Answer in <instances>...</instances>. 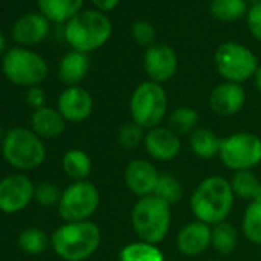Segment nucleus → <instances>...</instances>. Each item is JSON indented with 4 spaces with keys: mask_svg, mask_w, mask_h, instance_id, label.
I'll return each instance as SVG.
<instances>
[{
    "mask_svg": "<svg viewBox=\"0 0 261 261\" xmlns=\"http://www.w3.org/2000/svg\"><path fill=\"white\" fill-rule=\"evenodd\" d=\"M215 66L218 74L226 79V82L241 85L255 75L258 69V60L246 46L227 42L218 46L215 53Z\"/></svg>",
    "mask_w": 261,
    "mask_h": 261,
    "instance_id": "9d476101",
    "label": "nucleus"
},
{
    "mask_svg": "<svg viewBox=\"0 0 261 261\" xmlns=\"http://www.w3.org/2000/svg\"><path fill=\"white\" fill-rule=\"evenodd\" d=\"M211 261H217V259H211Z\"/></svg>",
    "mask_w": 261,
    "mask_h": 261,
    "instance_id": "79ce46f5",
    "label": "nucleus"
},
{
    "mask_svg": "<svg viewBox=\"0 0 261 261\" xmlns=\"http://www.w3.org/2000/svg\"><path fill=\"white\" fill-rule=\"evenodd\" d=\"M36 185L25 174H13L0 180V211L17 214L34 200Z\"/></svg>",
    "mask_w": 261,
    "mask_h": 261,
    "instance_id": "9b49d317",
    "label": "nucleus"
},
{
    "mask_svg": "<svg viewBox=\"0 0 261 261\" xmlns=\"http://www.w3.org/2000/svg\"><path fill=\"white\" fill-rule=\"evenodd\" d=\"M101 243L100 227L91 221L63 223L51 233V247L65 261H85L91 258Z\"/></svg>",
    "mask_w": 261,
    "mask_h": 261,
    "instance_id": "f03ea898",
    "label": "nucleus"
},
{
    "mask_svg": "<svg viewBox=\"0 0 261 261\" xmlns=\"http://www.w3.org/2000/svg\"><path fill=\"white\" fill-rule=\"evenodd\" d=\"M177 250L185 256H198L212 246V226L192 220L186 223L175 237Z\"/></svg>",
    "mask_w": 261,
    "mask_h": 261,
    "instance_id": "2eb2a0df",
    "label": "nucleus"
},
{
    "mask_svg": "<svg viewBox=\"0 0 261 261\" xmlns=\"http://www.w3.org/2000/svg\"><path fill=\"white\" fill-rule=\"evenodd\" d=\"M100 200V191L92 181H72L62 192L57 211L65 223L86 221L97 212Z\"/></svg>",
    "mask_w": 261,
    "mask_h": 261,
    "instance_id": "1a4fd4ad",
    "label": "nucleus"
},
{
    "mask_svg": "<svg viewBox=\"0 0 261 261\" xmlns=\"http://www.w3.org/2000/svg\"><path fill=\"white\" fill-rule=\"evenodd\" d=\"M62 169L74 181L88 180V177L92 171V160L86 151H83L80 148H72L63 154Z\"/></svg>",
    "mask_w": 261,
    "mask_h": 261,
    "instance_id": "4be33fe9",
    "label": "nucleus"
},
{
    "mask_svg": "<svg viewBox=\"0 0 261 261\" xmlns=\"http://www.w3.org/2000/svg\"><path fill=\"white\" fill-rule=\"evenodd\" d=\"M49 33V22L43 14H25L13 27V39L22 46L42 43Z\"/></svg>",
    "mask_w": 261,
    "mask_h": 261,
    "instance_id": "a211bd4d",
    "label": "nucleus"
},
{
    "mask_svg": "<svg viewBox=\"0 0 261 261\" xmlns=\"http://www.w3.org/2000/svg\"><path fill=\"white\" fill-rule=\"evenodd\" d=\"M112 33L109 19L100 11H83L68 20L65 39L79 53H91L103 46Z\"/></svg>",
    "mask_w": 261,
    "mask_h": 261,
    "instance_id": "39448f33",
    "label": "nucleus"
},
{
    "mask_svg": "<svg viewBox=\"0 0 261 261\" xmlns=\"http://www.w3.org/2000/svg\"><path fill=\"white\" fill-rule=\"evenodd\" d=\"M235 194L230 181L221 175H211L203 178L189 197V209L195 220L215 226L227 221L233 204Z\"/></svg>",
    "mask_w": 261,
    "mask_h": 261,
    "instance_id": "f257e3e1",
    "label": "nucleus"
},
{
    "mask_svg": "<svg viewBox=\"0 0 261 261\" xmlns=\"http://www.w3.org/2000/svg\"><path fill=\"white\" fill-rule=\"evenodd\" d=\"M85 0H37L40 13L53 22H66L79 14Z\"/></svg>",
    "mask_w": 261,
    "mask_h": 261,
    "instance_id": "b1692460",
    "label": "nucleus"
},
{
    "mask_svg": "<svg viewBox=\"0 0 261 261\" xmlns=\"http://www.w3.org/2000/svg\"><path fill=\"white\" fill-rule=\"evenodd\" d=\"M145 134H146V129H143L133 120H129L118 127L117 143L124 151H134L140 145H143Z\"/></svg>",
    "mask_w": 261,
    "mask_h": 261,
    "instance_id": "7c9ffc66",
    "label": "nucleus"
},
{
    "mask_svg": "<svg viewBox=\"0 0 261 261\" xmlns=\"http://www.w3.org/2000/svg\"><path fill=\"white\" fill-rule=\"evenodd\" d=\"M92 95L82 86H68L57 100V109L69 123H82L92 114Z\"/></svg>",
    "mask_w": 261,
    "mask_h": 261,
    "instance_id": "dca6fc26",
    "label": "nucleus"
},
{
    "mask_svg": "<svg viewBox=\"0 0 261 261\" xmlns=\"http://www.w3.org/2000/svg\"><path fill=\"white\" fill-rule=\"evenodd\" d=\"M218 159L232 172L253 171L261 163V139L246 130L232 133L221 139Z\"/></svg>",
    "mask_w": 261,
    "mask_h": 261,
    "instance_id": "0eeeda50",
    "label": "nucleus"
},
{
    "mask_svg": "<svg viewBox=\"0 0 261 261\" xmlns=\"http://www.w3.org/2000/svg\"><path fill=\"white\" fill-rule=\"evenodd\" d=\"M247 25L252 36L261 42V4H256L250 8L247 14Z\"/></svg>",
    "mask_w": 261,
    "mask_h": 261,
    "instance_id": "f704fd0d",
    "label": "nucleus"
},
{
    "mask_svg": "<svg viewBox=\"0 0 261 261\" xmlns=\"http://www.w3.org/2000/svg\"><path fill=\"white\" fill-rule=\"evenodd\" d=\"M130 34H133V39L145 48H151L152 45H155V30L151 23H148L146 20H137L133 25V30H130Z\"/></svg>",
    "mask_w": 261,
    "mask_h": 261,
    "instance_id": "72a5a7b5",
    "label": "nucleus"
},
{
    "mask_svg": "<svg viewBox=\"0 0 261 261\" xmlns=\"http://www.w3.org/2000/svg\"><path fill=\"white\" fill-rule=\"evenodd\" d=\"M5 49H7V39H5L4 33L0 31V54H2Z\"/></svg>",
    "mask_w": 261,
    "mask_h": 261,
    "instance_id": "58836bf2",
    "label": "nucleus"
},
{
    "mask_svg": "<svg viewBox=\"0 0 261 261\" xmlns=\"http://www.w3.org/2000/svg\"><path fill=\"white\" fill-rule=\"evenodd\" d=\"M4 137H5V133H4V129H2V126H0V143L4 142Z\"/></svg>",
    "mask_w": 261,
    "mask_h": 261,
    "instance_id": "ea45409f",
    "label": "nucleus"
},
{
    "mask_svg": "<svg viewBox=\"0 0 261 261\" xmlns=\"http://www.w3.org/2000/svg\"><path fill=\"white\" fill-rule=\"evenodd\" d=\"M130 120L143 129L160 126L168 114V94L160 83L143 82L129 98Z\"/></svg>",
    "mask_w": 261,
    "mask_h": 261,
    "instance_id": "423d86ee",
    "label": "nucleus"
},
{
    "mask_svg": "<svg viewBox=\"0 0 261 261\" xmlns=\"http://www.w3.org/2000/svg\"><path fill=\"white\" fill-rule=\"evenodd\" d=\"M157 197H160L162 200H165L166 203H169L171 206L178 204L183 197H185V188L181 185V181L169 172H163L160 174V180L157 185V189L154 192Z\"/></svg>",
    "mask_w": 261,
    "mask_h": 261,
    "instance_id": "c756f323",
    "label": "nucleus"
},
{
    "mask_svg": "<svg viewBox=\"0 0 261 261\" xmlns=\"http://www.w3.org/2000/svg\"><path fill=\"white\" fill-rule=\"evenodd\" d=\"M246 103V91L240 83L223 82L209 95V106L218 117H233Z\"/></svg>",
    "mask_w": 261,
    "mask_h": 261,
    "instance_id": "f3484780",
    "label": "nucleus"
},
{
    "mask_svg": "<svg viewBox=\"0 0 261 261\" xmlns=\"http://www.w3.org/2000/svg\"><path fill=\"white\" fill-rule=\"evenodd\" d=\"M253 83H255V88L261 92V66H258V69L253 75Z\"/></svg>",
    "mask_w": 261,
    "mask_h": 261,
    "instance_id": "4c0bfd02",
    "label": "nucleus"
},
{
    "mask_svg": "<svg viewBox=\"0 0 261 261\" xmlns=\"http://www.w3.org/2000/svg\"><path fill=\"white\" fill-rule=\"evenodd\" d=\"M188 145L191 152L203 160L218 157L221 139L207 127H197L191 136H188Z\"/></svg>",
    "mask_w": 261,
    "mask_h": 261,
    "instance_id": "412c9836",
    "label": "nucleus"
},
{
    "mask_svg": "<svg viewBox=\"0 0 261 261\" xmlns=\"http://www.w3.org/2000/svg\"><path fill=\"white\" fill-rule=\"evenodd\" d=\"M200 114L191 106H178L168 117V126L180 137L191 136L198 127Z\"/></svg>",
    "mask_w": 261,
    "mask_h": 261,
    "instance_id": "bb28decb",
    "label": "nucleus"
},
{
    "mask_svg": "<svg viewBox=\"0 0 261 261\" xmlns=\"http://www.w3.org/2000/svg\"><path fill=\"white\" fill-rule=\"evenodd\" d=\"M177 56L168 45L159 43L146 49L143 57V68L151 82L163 83L171 80L177 72Z\"/></svg>",
    "mask_w": 261,
    "mask_h": 261,
    "instance_id": "4468645a",
    "label": "nucleus"
},
{
    "mask_svg": "<svg viewBox=\"0 0 261 261\" xmlns=\"http://www.w3.org/2000/svg\"><path fill=\"white\" fill-rule=\"evenodd\" d=\"M237 243L238 232L229 221H223L212 226V247L215 252L227 256L235 252Z\"/></svg>",
    "mask_w": 261,
    "mask_h": 261,
    "instance_id": "cd10ccee",
    "label": "nucleus"
},
{
    "mask_svg": "<svg viewBox=\"0 0 261 261\" xmlns=\"http://www.w3.org/2000/svg\"><path fill=\"white\" fill-rule=\"evenodd\" d=\"M160 171L149 159H133L124 168V185L137 198L152 195L160 180Z\"/></svg>",
    "mask_w": 261,
    "mask_h": 261,
    "instance_id": "ddd939ff",
    "label": "nucleus"
},
{
    "mask_svg": "<svg viewBox=\"0 0 261 261\" xmlns=\"http://www.w3.org/2000/svg\"><path fill=\"white\" fill-rule=\"evenodd\" d=\"M89 69V60L85 53L71 51L63 56L59 65V79L66 86H79L86 77Z\"/></svg>",
    "mask_w": 261,
    "mask_h": 261,
    "instance_id": "aec40b11",
    "label": "nucleus"
},
{
    "mask_svg": "<svg viewBox=\"0 0 261 261\" xmlns=\"http://www.w3.org/2000/svg\"><path fill=\"white\" fill-rule=\"evenodd\" d=\"M45 101H46V92L43 88L40 86H33L28 89L27 92V103L30 108H33L34 111L36 109H40L45 106Z\"/></svg>",
    "mask_w": 261,
    "mask_h": 261,
    "instance_id": "c9c22d12",
    "label": "nucleus"
},
{
    "mask_svg": "<svg viewBox=\"0 0 261 261\" xmlns=\"http://www.w3.org/2000/svg\"><path fill=\"white\" fill-rule=\"evenodd\" d=\"M62 192L60 188L53 183V181H42L40 185L36 186L34 191V200L45 207H51V206H59V201L62 198Z\"/></svg>",
    "mask_w": 261,
    "mask_h": 261,
    "instance_id": "473e14b6",
    "label": "nucleus"
},
{
    "mask_svg": "<svg viewBox=\"0 0 261 261\" xmlns=\"http://www.w3.org/2000/svg\"><path fill=\"white\" fill-rule=\"evenodd\" d=\"M118 261H166V258L159 244L137 240L124 244L120 249Z\"/></svg>",
    "mask_w": 261,
    "mask_h": 261,
    "instance_id": "5701e85b",
    "label": "nucleus"
},
{
    "mask_svg": "<svg viewBox=\"0 0 261 261\" xmlns=\"http://www.w3.org/2000/svg\"><path fill=\"white\" fill-rule=\"evenodd\" d=\"M17 244L23 252L30 255H39L51 247V237L39 227H28L19 233Z\"/></svg>",
    "mask_w": 261,
    "mask_h": 261,
    "instance_id": "c85d7f7f",
    "label": "nucleus"
},
{
    "mask_svg": "<svg viewBox=\"0 0 261 261\" xmlns=\"http://www.w3.org/2000/svg\"><path fill=\"white\" fill-rule=\"evenodd\" d=\"M130 226L139 240L160 244L172 226V206L155 194L137 198L130 209Z\"/></svg>",
    "mask_w": 261,
    "mask_h": 261,
    "instance_id": "7ed1b4c3",
    "label": "nucleus"
},
{
    "mask_svg": "<svg viewBox=\"0 0 261 261\" xmlns=\"http://www.w3.org/2000/svg\"><path fill=\"white\" fill-rule=\"evenodd\" d=\"M181 137L166 124L148 129L143 140V149L149 160L154 162H172L181 152Z\"/></svg>",
    "mask_w": 261,
    "mask_h": 261,
    "instance_id": "f8f14e48",
    "label": "nucleus"
},
{
    "mask_svg": "<svg viewBox=\"0 0 261 261\" xmlns=\"http://www.w3.org/2000/svg\"><path fill=\"white\" fill-rule=\"evenodd\" d=\"M66 120L56 108L43 106L31 115V129L43 142L59 139L66 129Z\"/></svg>",
    "mask_w": 261,
    "mask_h": 261,
    "instance_id": "6ab92c4d",
    "label": "nucleus"
},
{
    "mask_svg": "<svg viewBox=\"0 0 261 261\" xmlns=\"http://www.w3.org/2000/svg\"><path fill=\"white\" fill-rule=\"evenodd\" d=\"M229 181L237 198L246 200L247 203L261 198V180L253 174V171L233 172Z\"/></svg>",
    "mask_w": 261,
    "mask_h": 261,
    "instance_id": "393cba45",
    "label": "nucleus"
},
{
    "mask_svg": "<svg viewBox=\"0 0 261 261\" xmlns=\"http://www.w3.org/2000/svg\"><path fill=\"white\" fill-rule=\"evenodd\" d=\"M246 13V0H212L211 14L221 22H233Z\"/></svg>",
    "mask_w": 261,
    "mask_h": 261,
    "instance_id": "2f4dec72",
    "label": "nucleus"
},
{
    "mask_svg": "<svg viewBox=\"0 0 261 261\" xmlns=\"http://www.w3.org/2000/svg\"><path fill=\"white\" fill-rule=\"evenodd\" d=\"M91 2L94 4L95 8H98L100 11H112L117 4H118V0H91Z\"/></svg>",
    "mask_w": 261,
    "mask_h": 261,
    "instance_id": "e433bc0d",
    "label": "nucleus"
},
{
    "mask_svg": "<svg viewBox=\"0 0 261 261\" xmlns=\"http://www.w3.org/2000/svg\"><path fill=\"white\" fill-rule=\"evenodd\" d=\"M246 2H249V4H253V5H256V4H261V0H246Z\"/></svg>",
    "mask_w": 261,
    "mask_h": 261,
    "instance_id": "a19ab883",
    "label": "nucleus"
},
{
    "mask_svg": "<svg viewBox=\"0 0 261 261\" xmlns=\"http://www.w3.org/2000/svg\"><path fill=\"white\" fill-rule=\"evenodd\" d=\"M2 155L13 168L28 172L43 165L46 159L45 142L28 127H13L5 133Z\"/></svg>",
    "mask_w": 261,
    "mask_h": 261,
    "instance_id": "20e7f679",
    "label": "nucleus"
},
{
    "mask_svg": "<svg viewBox=\"0 0 261 261\" xmlns=\"http://www.w3.org/2000/svg\"><path fill=\"white\" fill-rule=\"evenodd\" d=\"M240 227L241 233L249 243L261 246V198L246 204Z\"/></svg>",
    "mask_w": 261,
    "mask_h": 261,
    "instance_id": "a878e982",
    "label": "nucleus"
},
{
    "mask_svg": "<svg viewBox=\"0 0 261 261\" xmlns=\"http://www.w3.org/2000/svg\"><path fill=\"white\" fill-rule=\"evenodd\" d=\"M4 75L17 86L33 88L40 86V83L48 75L46 60L28 49V48H13L10 49L2 60Z\"/></svg>",
    "mask_w": 261,
    "mask_h": 261,
    "instance_id": "6e6552de",
    "label": "nucleus"
}]
</instances>
